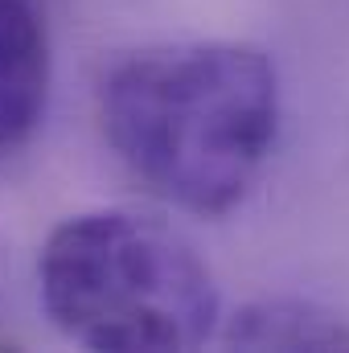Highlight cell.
Listing matches in <instances>:
<instances>
[{"instance_id": "cell-1", "label": "cell", "mask_w": 349, "mask_h": 353, "mask_svg": "<svg viewBox=\"0 0 349 353\" xmlns=\"http://www.w3.org/2000/svg\"><path fill=\"white\" fill-rule=\"evenodd\" d=\"M99 128L148 193L197 218L247 201L279 136V74L251 41L144 46L99 83Z\"/></svg>"}, {"instance_id": "cell-2", "label": "cell", "mask_w": 349, "mask_h": 353, "mask_svg": "<svg viewBox=\"0 0 349 353\" xmlns=\"http://www.w3.org/2000/svg\"><path fill=\"white\" fill-rule=\"evenodd\" d=\"M50 325L99 353H181L214 337L222 296L201 251L173 222L103 205L70 214L37 255Z\"/></svg>"}, {"instance_id": "cell-3", "label": "cell", "mask_w": 349, "mask_h": 353, "mask_svg": "<svg viewBox=\"0 0 349 353\" xmlns=\"http://www.w3.org/2000/svg\"><path fill=\"white\" fill-rule=\"evenodd\" d=\"M54 54L33 0H0V152L21 148L50 103Z\"/></svg>"}, {"instance_id": "cell-4", "label": "cell", "mask_w": 349, "mask_h": 353, "mask_svg": "<svg viewBox=\"0 0 349 353\" xmlns=\"http://www.w3.org/2000/svg\"><path fill=\"white\" fill-rule=\"evenodd\" d=\"M222 341L235 350L349 353V316L317 300H292V296L251 300L226 321Z\"/></svg>"}]
</instances>
